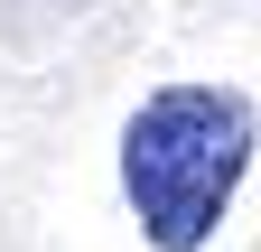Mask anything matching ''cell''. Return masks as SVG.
Instances as JSON below:
<instances>
[{
    "label": "cell",
    "mask_w": 261,
    "mask_h": 252,
    "mask_svg": "<svg viewBox=\"0 0 261 252\" xmlns=\"http://www.w3.org/2000/svg\"><path fill=\"white\" fill-rule=\"evenodd\" d=\"M261 149V112L233 84H159L121 121V196L140 215L149 252H205L233 215Z\"/></svg>",
    "instance_id": "6da1fadb"
}]
</instances>
